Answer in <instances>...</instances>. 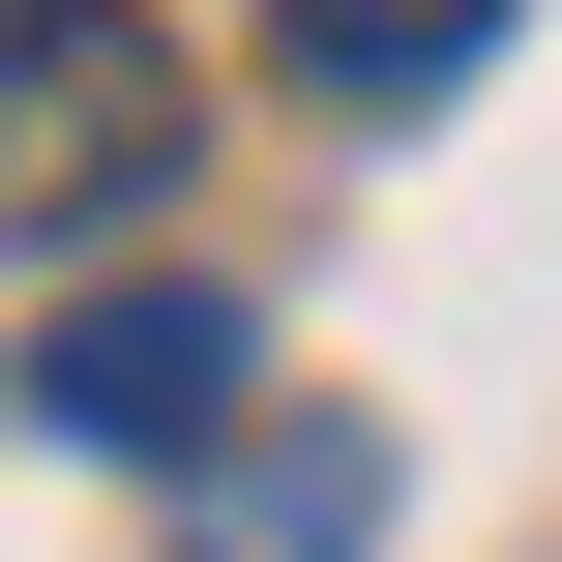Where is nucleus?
Here are the masks:
<instances>
[{"label": "nucleus", "mask_w": 562, "mask_h": 562, "mask_svg": "<svg viewBox=\"0 0 562 562\" xmlns=\"http://www.w3.org/2000/svg\"><path fill=\"white\" fill-rule=\"evenodd\" d=\"M178 148H207V89L148 0H0V237H119Z\"/></svg>", "instance_id": "obj_1"}, {"label": "nucleus", "mask_w": 562, "mask_h": 562, "mask_svg": "<svg viewBox=\"0 0 562 562\" xmlns=\"http://www.w3.org/2000/svg\"><path fill=\"white\" fill-rule=\"evenodd\" d=\"M30 415H59V445H119V474H207V445L267 415V326H237V296H178V267H148V296H59Z\"/></svg>", "instance_id": "obj_2"}, {"label": "nucleus", "mask_w": 562, "mask_h": 562, "mask_svg": "<svg viewBox=\"0 0 562 562\" xmlns=\"http://www.w3.org/2000/svg\"><path fill=\"white\" fill-rule=\"evenodd\" d=\"M385 533V415H237L178 474V562H356Z\"/></svg>", "instance_id": "obj_3"}, {"label": "nucleus", "mask_w": 562, "mask_h": 562, "mask_svg": "<svg viewBox=\"0 0 562 562\" xmlns=\"http://www.w3.org/2000/svg\"><path fill=\"white\" fill-rule=\"evenodd\" d=\"M267 30H296V89H356V119H415V89L504 59V0H267Z\"/></svg>", "instance_id": "obj_4"}]
</instances>
